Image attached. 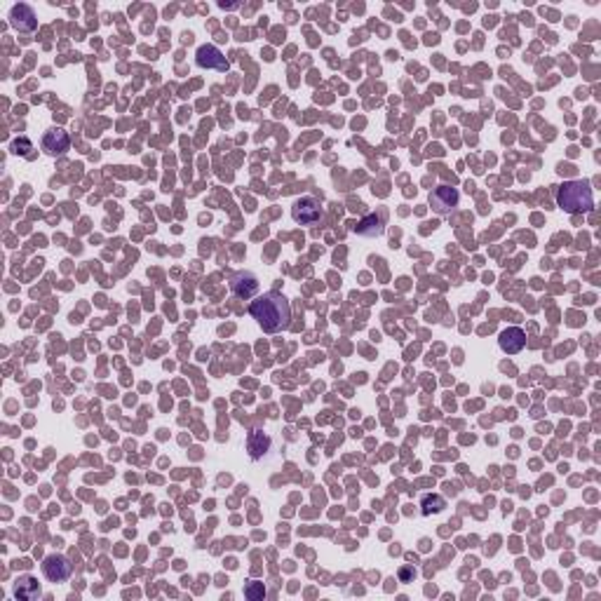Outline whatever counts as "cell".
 <instances>
[{
	"instance_id": "obj_1",
	"label": "cell",
	"mask_w": 601,
	"mask_h": 601,
	"mask_svg": "<svg viewBox=\"0 0 601 601\" xmlns=\"http://www.w3.org/2000/svg\"><path fill=\"white\" fill-rule=\"evenodd\" d=\"M250 315L256 319V324H259L266 334H277L289 327L292 306L282 294L270 292L250 303Z\"/></svg>"
},
{
	"instance_id": "obj_2",
	"label": "cell",
	"mask_w": 601,
	"mask_h": 601,
	"mask_svg": "<svg viewBox=\"0 0 601 601\" xmlns=\"http://www.w3.org/2000/svg\"><path fill=\"white\" fill-rule=\"evenodd\" d=\"M557 205L562 207L566 214H585L595 210V195L587 181L573 179L564 181L557 190Z\"/></svg>"
},
{
	"instance_id": "obj_3",
	"label": "cell",
	"mask_w": 601,
	"mask_h": 601,
	"mask_svg": "<svg viewBox=\"0 0 601 601\" xmlns=\"http://www.w3.org/2000/svg\"><path fill=\"white\" fill-rule=\"evenodd\" d=\"M292 219L296 223H301V226H312V223H317L322 219V205H319V200H315L312 195L299 197L292 207Z\"/></svg>"
},
{
	"instance_id": "obj_4",
	"label": "cell",
	"mask_w": 601,
	"mask_h": 601,
	"mask_svg": "<svg viewBox=\"0 0 601 601\" xmlns=\"http://www.w3.org/2000/svg\"><path fill=\"white\" fill-rule=\"evenodd\" d=\"M458 202H461V193L453 186H437V188H432L430 207H432V212H435V214H439V216L451 214L456 207H458Z\"/></svg>"
},
{
	"instance_id": "obj_5",
	"label": "cell",
	"mask_w": 601,
	"mask_h": 601,
	"mask_svg": "<svg viewBox=\"0 0 601 601\" xmlns=\"http://www.w3.org/2000/svg\"><path fill=\"white\" fill-rule=\"evenodd\" d=\"M10 26L19 34H34L38 26V14L31 5L19 3L10 10Z\"/></svg>"
},
{
	"instance_id": "obj_6",
	"label": "cell",
	"mask_w": 601,
	"mask_h": 601,
	"mask_svg": "<svg viewBox=\"0 0 601 601\" xmlns=\"http://www.w3.org/2000/svg\"><path fill=\"white\" fill-rule=\"evenodd\" d=\"M43 573L50 582H63L73 573V564L68 562L63 555H50L43 559Z\"/></svg>"
},
{
	"instance_id": "obj_7",
	"label": "cell",
	"mask_w": 601,
	"mask_h": 601,
	"mask_svg": "<svg viewBox=\"0 0 601 601\" xmlns=\"http://www.w3.org/2000/svg\"><path fill=\"white\" fill-rule=\"evenodd\" d=\"M195 61L200 68H214V71H228L230 63L223 57V52L216 45H200L195 52Z\"/></svg>"
},
{
	"instance_id": "obj_8",
	"label": "cell",
	"mask_w": 601,
	"mask_h": 601,
	"mask_svg": "<svg viewBox=\"0 0 601 601\" xmlns=\"http://www.w3.org/2000/svg\"><path fill=\"white\" fill-rule=\"evenodd\" d=\"M71 148V139L68 134L61 130V127H52V130H47L43 136V150L47 155L52 158H59L63 155L66 150Z\"/></svg>"
},
{
	"instance_id": "obj_9",
	"label": "cell",
	"mask_w": 601,
	"mask_h": 601,
	"mask_svg": "<svg viewBox=\"0 0 601 601\" xmlns=\"http://www.w3.org/2000/svg\"><path fill=\"white\" fill-rule=\"evenodd\" d=\"M498 346L503 352H508V355H517V352H522L526 346V334L522 327H508V329H503L498 336Z\"/></svg>"
},
{
	"instance_id": "obj_10",
	"label": "cell",
	"mask_w": 601,
	"mask_h": 601,
	"mask_svg": "<svg viewBox=\"0 0 601 601\" xmlns=\"http://www.w3.org/2000/svg\"><path fill=\"white\" fill-rule=\"evenodd\" d=\"M230 292H233L237 299H250V296L259 292V279H256L252 272L240 270L230 277Z\"/></svg>"
},
{
	"instance_id": "obj_11",
	"label": "cell",
	"mask_w": 601,
	"mask_h": 601,
	"mask_svg": "<svg viewBox=\"0 0 601 601\" xmlns=\"http://www.w3.org/2000/svg\"><path fill=\"white\" fill-rule=\"evenodd\" d=\"M14 597L19 601H34L36 597H40V582L31 578V575L19 578L14 582Z\"/></svg>"
},
{
	"instance_id": "obj_12",
	"label": "cell",
	"mask_w": 601,
	"mask_h": 601,
	"mask_svg": "<svg viewBox=\"0 0 601 601\" xmlns=\"http://www.w3.org/2000/svg\"><path fill=\"white\" fill-rule=\"evenodd\" d=\"M357 233L359 235H366V237H379V235H383V216H379V214H369V216H364L362 221L357 223Z\"/></svg>"
},
{
	"instance_id": "obj_13",
	"label": "cell",
	"mask_w": 601,
	"mask_h": 601,
	"mask_svg": "<svg viewBox=\"0 0 601 601\" xmlns=\"http://www.w3.org/2000/svg\"><path fill=\"white\" fill-rule=\"evenodd\" d=\"M421 512L426 517H430V515H437V512H442L444 508H446V503H444V498L439 493H428V495H423L421 498Z\"/></svg>"
},
{
	"instance_id": "obj_14",
	"label": "cell",
	"mask_w": 601,
	"mask_h": 601,
	"mask_svg": "<svg viewBox=\"0 0 601 601\" xmlns=\"http://www.w3.org/2000/svg\"><path fill=\"white\" fill-rule=\"evenodd\" d=\"M268 446H270V439L263 435V432L254 430L252 435H250V451H252V458H261V456L268 451Z\"/></svg>"
},
{
	"instance_id": "obj_15",
	"label": "cell",
	"mask_w": 601,
	"mask_h": 601,
	"mask_svg": "<svg viewBox=\"0 0 601 601\" xmlns=\"http://www.w3.org/2000/svg\"><path fill=\"white\" fill-rule=\"evenodd\" d=\"M12 153L14 155H24V158H29L31 155V150H34V143H31L26 136H19V139H14L12 141Z\"/></svg>"
},
{
	"instance_id": "obj_16",
	"label": "cell",
	"mask_w": 601,
	"mask_h": 601,
	"mask_svg": "<svg viewBox=\"0 0 601 601\" xmlns=\"http://www.w3.org/2000/svg\"><path fill=\"white\" fill-rule=\"evenodd\" d=\"M247 597H250V599H263V597H266V587H263L261 582H250V587H247Z\"/></svg>"
},
{
	"instance_id": "obj_17",
	"label": "cell",
	"mask_w": 601,
	"mask_h": 601,
	"mask_svg": "<svg viewBox=\"0 0 601 601\" xmlns=\"http://www.w3.org/2000/svg\"><path fill=\"white\" fill-rule=\"evenodd\" d=\"M399 578H402V582L413 580V578H416V571H413V568H402V571H399Z\"/></svg>"
}]
</instances>
